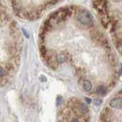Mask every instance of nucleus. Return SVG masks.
<instances>
[{"label":"nucleus","instance_id":"obj_17","mask_svg":"<svg viewBox=\"0 0 122 122\" xmlns=\"http://www.w3.org/2000/svg\"><path fill=\"white\" fill-rule=\"evenodd\" d=\"M114 1H120V0H114Z\"/></svg>","mask_w":122,"mask_h":122},{"label":"nucleus","instance_id":"obj_14","mask_svg":"<svg viewBox=\"0 0 122 122\" xmlns=\"http://www.w3.org/2000/svg\"><path fill=\"white\" fill-rule=\"evenodd\" d=\"M23 32L25 33V36L26 38H28V37H29V34H28V32H26V31H25V29H23Z\"/></svg>","mask_w":122,"mask_h":122},{"label":"nucleus","instance_id":"obj_7","mask_svg":"<svg viewBox=\"0 0 122 122\" xmlns=\"http://www.w3.org/2000/svg\"><path fill=\"white\" fill-rule=\"evenodd\" d=\"M101 22H102V25H103L105 28L108 27V25H109L110 23H111V20H110L109 16L107 15V13H104V14L102 15V17H101Z\"/></svg>","mask_w":122,"mask_h":122},{"label":"nucleus","instance_id":"obj_18","mask_svg":"<svg viewBox=\"0 0 122 122\" xmlns=\"http://www.w3.org/2000/svg\"><path fill=\"white\" fill-rule=\"evenodd\" d=\"M120 94H122V90H121V91H120Z\"/></svg>","mask_w":122,"mask_h":122},{"label":"nucleus","instance_id":"obj_16","mask_svg":"<svg viewBox=\"0 0 122 122\" xmlns=\"http://www.w3.org/2000/svg\"><path fill=\"white\" fill-rule=\"evenodd\" d=\"M86 101L87 102H90L91 101H90V99H87V98H86Z\"/></svg>","mask_w":122,"mask_h":122},{"label":"nucleus","instance_id":"obj_10","mask_svg":"<svg viewBox=\"0 0 122 122\" xmlns=\"http://www.w3.org/2000/svg\"><path fill=\"white\" fill-rule=\"evenodd\" d=\"M56 59H57V62H58L59 64H61V63L65 62L66 56H65V55H63V54H59V55L56 56Z\"/></svg>","mask_w":122,"mask_h":122},{"label":"nucleus","instance_id":"obj_8","mask_svg":"<svg viewBox=\"0 0 122 122\" xmlns=\"http://www.w3.org/2000/svg\"><path fill=\"white\" fill-rule=\"evenodd\" d=\"M83 88L86 92L91 91L92 89V84L89 80H84L83 82Z\"/></svg>","mask_w":122,"mask_h":122},{"label":"nucleus","instance_id":"obj_15","mask_svg":"<svg viewBox=\"0 0 122 122\" xmlns=\"http://www.w3.org/2000/svg\"><path fill=\"white\" fill-rule=\"evenodd\" d=\"M61 101H62V98H61L60 96H59V97L57 98V104H59V103H60Z\"/></svg>","mask_w":122,"mask_h":122},{"label":"nucleus","instance_id":"obj_9","mask_svg":"<svg viewBox=\"0 0 122 122\" xmlns=\"http://www.w3.org/2000/svg\"><path fill=\"white\" fill-rule=\"evenodd\" d=\"M96 92H97V94H99V95H105L107 92V89L104 86H98Z\"/></svg>","mask_w":122,"mask_h":122},{"label":"nucleus","instance_id":"obj_2","mask_svg":"<svg viewBox=\"0 0 122 122\" xmlns=\"http://www.w3.org/2000/svg\"><path fill=\"white\" fill-rule=\"evenodd\" d=\"M94 8L101 12L102 14L106 13L107 11V1L106 0H93Z\"/></svg>","mask_w":122,"mask_h":122},{"label":"nucleus","instance_id":"obj_11","mask_svg":"<svg viewBox=\"0 0 122 122\" xmlns=\"http://www.w3.org/2000/svg\"><path fill=\"white\" fill-rule=\"evenodd\" d=\"M93 102H94V104H95L96 106H99V105H101V104H102V100H100V99H95Z\"/></svg>","mask_w":122,"mask_h":122},{"label":"nucleus","instance_id":"obj_13","mask_svg":"<svg viewBox=\"0 0 122 122\" xmlns=\"http://www.w3.org/2000/svg\"><path fill=\"white\" fill-rule=\"evenodd\" d=\"M41 81H42V82H46L47 80H46V77L44 75H41Z\"/></svg>","mask_w":122,"mask_h":122},{"label":"nucleus","instance_id":"obj_1","mask_svg":"<svg viewBox=\"0 0 122 122\" xmlns=\"http://www.w3.org/2000/svg\"><path fill=\"white\" fill-rule=\"evenodd\" d=\"M77 20L84 25H90L93 23V17L91 13L86 10H80L77 12Z\"/></svg>","mask_w":122,"mask_h":122},{"label":"nucleus","instance_id":"obj_3","mask_svg":"<svg viewBox=\"0 0 122 122\" xmlns=\"http://www.w3.org/2000/svg\"><path fill=\"white\" fill-rule=\"evenodd\" d=\"M109 105L110 107L115 109H122V98H119V97L114 98L113 100H111Z\"/></svg>","mask_w":122,"mask_h":122},{"label":"nucleus","instance_id":"obj_12","mask_svg":"<svg viewBox=\"0 0 122 122\" xmlns=\"http://www.w3.org/2000/svg\"><path fill=\"white\" fill-rule=\"evenodd\" d=\"M0 71H1V79H3L4 76H5V74H6V71L4 70V68H3V67H1V68H0Z\"/></svg>","mask_w":122,"mask_h":122},{"label":"nucleus","instance_id":"obj_4","mask_svg":"<svg viewBox=\"0 0 122 122\" xmlns=\"http://www.w3.org/2000/svg\"><path fill=\"white\" fill-rule=\"evenodd\" d=\"M76 108H77V111L80 114H82V115H86L89 112L88 107L86 106L85 103H83V102H78L76 104Z\"/></svg>","mask_w":122,"mask_h":122},{"label":"nucleus","instance_id":"obj_6","mask_svg":"<svg viewBox=\"0 0 122 122\" xmlns=\"http://www.w3.org/2000/svg\"><path fill=\"white\" fill-rule=\"evenodd\" d=\"M65 122H87L86 119L79 117H67L65 118Z\"/></svg>","mask_w":122,"mask_h":122},{"label":"nucleus","instance_id":"obj_5","mask_svg":"<svg viewBox=\"0 0 122 122\" xmlns=\"http://www.w3.org/2000/svg\"><path fill=\"white\" fill-rule=\"evenodd\" d=\"M47 64L49 67H51L52 69H56L57 67V64H59L57 62V59H56V57H53V56H50L47 57Z\"/></svg>","mask_w":122,"mask_h":122}]
</instances>
